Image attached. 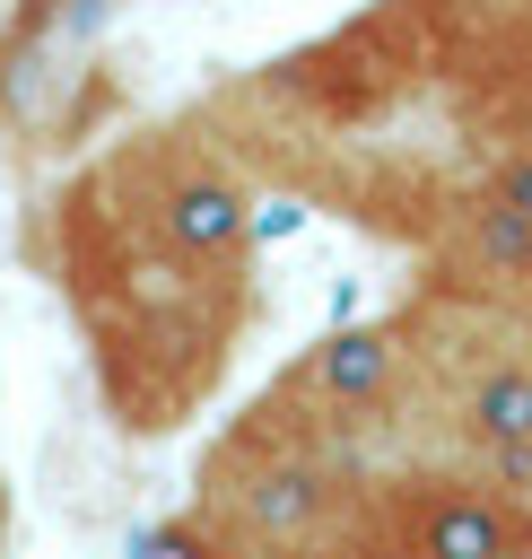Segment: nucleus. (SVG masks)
Returning a JSON list of instances; mask_svg holds the SVG:
<instances>
[{
  "mask_svg": "<svg viewBox=\"0 0 532 559\" xmlns=\"http://www.w3.org/2000/svg\"><path fill=\"white\" fill-rule=\"evenodd\" d=\"M52 227H61V288L87 323L105 402L122 411V428H174L227 367L244 280L183 262L131 210L105 157L52 201Z\"/></svg>",
  "mask_w": 532,
  "mask_h": 559,
  "instance_id": "f257e3e1",
  "label": "nucleus"
},
{
  "mask_svg": "<svg viewBox=\"0 0 532 559\" xmlns=\"http://www.w3.org/2000/svg\"><path fill=\"white\" fill-rule=\"evenodd\" d=\"M192 507L253 559H384V472L279 393H262L201 454Z\"/></svg>",
  "mask_w": 532,
  "mask_h": 559,
  "instance_id": "f03ea898",
  "label": "nucleus"
},
{
  "mask_svg": "<svg viewBox=\"0 0 532 559\" xmlns=\"http://www.w3.org/2000/svg\"><path fill=\"white\" fill-rule=\"evenodd\" d=\"M384 559H532V515L471 463L384 472Z\"/></svg>",
  "mask_w": 532,
  "mask_h": 559,
  "instance_id": "7ed1b4c3",
  "label": "nucleus"
},
{
  "mask_svg": "<svg viewBox=\"0 0 532 559\" xmlns=\"http://www.w3.org/2000/svg\"><path fill=\"white\" fill-rule=\"evenodd\" d=\"M410 367H419L410 323L375 314V323H340V332H323V341H314V349L270 384V393H279L297 419H314V428H331L340 445H358V454H366V437L401 411Z\"/></svg>",
  "mask_w": 532,
  "mask_h": 559,
  "instance_id": "20e7f679",
  "label": "nucleus"
},
{
  "mask_svg": "<svg viewBox=\"0 0 532 559\" xmlns=\"http://www.w3.org/2000/svg\"><path fill=\"white\" fill-rule=\"evenodd\" d=\"M445 463H480V454H506V445H532V349L497 341V349H471L445 384Z\"/></svg>",
  "mask_w": 532,
  "mask_h": 559,
  "instance_id": "39448f33",
  "label": "nucleus"
},
{
  "mask_svg": "<svg viewBox=\"0 0 532 559\" xmlns=\"http://www.w3.org/2000/svg\"><path fill=\"white\" fill-rule=\"evenodd\" d=\"M445 271H454V288H471L488 306H532V218L471 192L445 227Z\"/></svg>",
  "mask_w": 532,
  "mask_h": 559,
  "instance_id": "423d86ee",
  "label": "nucleus"
},
{
  "mask_svg": "<svg viewBox=\"0 0 532 559\" xmlns=\"http://www.w3.org/2000/svg\"><path fill=\"white\" fill-rule=\"evenodd\" d=\"M131 559H253L235 533H218L201 507H183V515H157L140 542H131Z\"/></svg>",
  "mask_w": 532,
  "mask_h": 559,
  "instance_id": "0eeeda50",
  "label": "nucleus"
},
{
  "mask_svg": "<svg viewBox=\"0 0 532 559\" xmlns=\"http://www.w3.org/2000/svg\"><path fill=\"white\" fill-rule=\"evenodd\" d=\"M480 192L497 201V210H515V218H532V148H506L488 175H480Z\"/></svg>",
  "mask_w": 532,
  "mask_h": 559,
  "instance_id": "6e6552de",
  "label": "nucleus"
},
{
  "mask_svg": "<svg viewBox=\"0 0 532 559\" xmlns=\"http://www.w3.org/2000/svg\"><path fill=\"white\" fill-rule=\"evenodd\" d=\"M471 472H480V480H488L497 498H515V507L532 515V445H506V454H480Z\"/></svg>",
  "mask_w": 532,
  "mask_h": 559,
  "instance_id": "1a4fd4ad",
  "label": "nucleus"
},
{
  "mask_svg": "<svg viewBox=\"0 0 532 559\" xmlns=\"http://www.w3.org/2000/svg\"><path fill=\"white\" fill-rule=\"evenodd\" d=\"M0 524H9V507H0Z\"/></svg>",
  "mask_w": 532,
  "mask_h": 559,
  "instance_id": "9d476101",
  "label": "nucleus"
}]
</instances>
